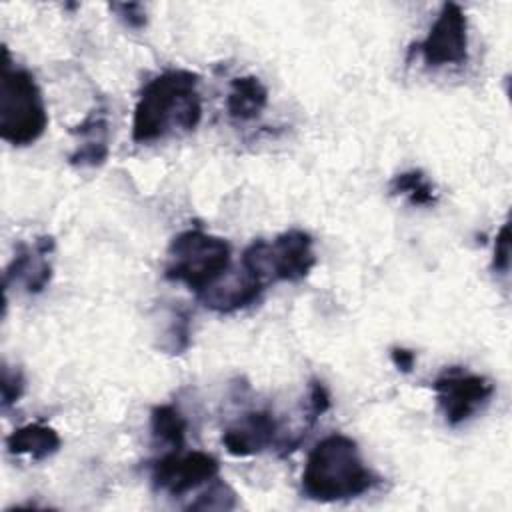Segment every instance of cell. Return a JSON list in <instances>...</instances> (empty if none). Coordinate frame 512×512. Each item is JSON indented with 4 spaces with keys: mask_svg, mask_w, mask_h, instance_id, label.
<instances>
[{
    "mask_svg": "<svg viewBox=\"0 0 512 512\" xmlns=\"http://www.w3.org/2000/svg\"><path fill=\"white\" fill-rule=\"evenodd\" d=\"M202 118L198 74L170 68L144 84L132 116V138L148 144L172 130L192 132Z\"/></svg>",
    "mask_w": 512,
    "mask_h": 512,
    "instance_id": "6da1fadb",
    "label": "cell"
},
{
    "mask_svg": "<svg viewBox=\"0 0 512 512\" xmlns=\"http://www.w3.org/2000/svg\"><path fill=\"white\" fill-rule=\"evenodd\" d=\"M376 484L378 476L364 464L356 440L346 434H330L316 442L302 472V492L316 502L350 500Z\"/></svg>",
    "mask_w": 512,
    "mask_h": 512,
    "instance_id": "7a4b0ae2",
    "label": "cell"
},
{
    "mask_svg": "<svg viewBox=\"0 0 512 512\" xmlns=\"http://www.w3.org/2000/svg\"><path fill=\"white\" fill-rule=\"evenodd\" d=\"M48 126V112L34 76L20 66H12L4 48L0 80V138L12 146H30Z\"/></svg>",
    "mask_w": 512,
    "mask_h": 512,
    "instance_id": "3957f363",
    "label": "cell"
},
{
    "mask_svg": "<svg viewBox=\"0 0 512 512\" xmlns=\"http://www.w3.org/2000/svg\"><path fill=\"white\" fill-rule=\"evenodd\" d=\"M230 244L200 228L176 234L168 246L164 276L202 294L230 270Z\"/></svg>",
    "mask_w": 512,
    "mask_h": 512,
    "instance_id": "277c9868",
    "label": "cell"
},
{
    "mask_svg": "<svg viewBox=\"0 0 512 512\" xmlns=\"http://www.w3.org/2000/svg\"><path fill=\"white\" fill-rule=\"evenodd\" d=\"M240 266L264 286L270 282L304 280L316 266L314 240L300 228L278 234L272 242L254 240L242 252Z\"/></svg>",
    "mask_w": 512,
    "mask_h": 512,
    "instance_id": "5b68a950",
    "label": "cell"
},
{
    "mask_svg": "<svg viewBox=\"0 0 512 512\" xmlns=\"http://www.w3.org/2000/svg\"><path fill=\"white\" fill-rule=\"evenodd\" d=\"M432 390L444 420L450 426H458L470 420L490 402L494 384L482 374L468 372L460 366H450L432 382Z\"/></svg>",
    "mask_w": 512,
    "mask_h": 512,
    "instance_id": "8992f818",
    "label": "cell"
},
{
    "mask_svg": "<svg viewBox=\"0 0 512 512\" xmlns=\"http://www.w3.org/2000/svg\"><path fill=\"white\" fill-rule=\"evenodd\" d=\"M220 464L212 454L172 450L150 466V482L158 492L184 496L194 488L218 478Z\"/></svg>",
    "mask_w": 512,
    "mask_h": 512,
    "instance_id": "52a82bcc",
    "label": "cell"
},
{
    "mask_svg": "<svg viewBox=\"0 0 512 512\" xmlns=\"http://www.w3.org/2000/svg\"><path fill=\"white\" fill-rule=\"evenodd\" d=\"M426 66H462L468 60V18L456 2L442 4L426 38L416 44Z\"/></svg>",
    "mask_w": 512,
    "mask_h": 512,
    "instance_id": "ba28073f",
    "label": "cell"
},
{
    "mask_svg": "<svg viewBox=\"0 0 512 512\" xmlns=\"http://www.w3.org/2000/svg\"><path fill=\"white\" fill-rule=\"evenodd\" d=\"M54 250L52 236H40L34 244H18V250L4 270V288L22 286L26 294H40L52 280L50 254Z\"/></svg>",
    "mask_w": 512,
    "mask_h": 512,
    "instance_id": "9c48e42d",
    "label": "cell"
},
{
    "mask_svg": "<svg viewBox=\"0 0 512 512\" xmlns=\"http://www.w3.org/2000/svg\"><path fill=\"white\" fill-rule=\"evenodd\" d=\"M280 424L268 410L244 412L222 432V444L228 454L246 458L266 450L278 436Z\"/></svg>",
    "mask_w": 512,
    "mask_h": 512,
    "instance_id": "30bf717a",
    "label": "cell"
},
{
    "mask_svg": "<svg viewBox=\"0 0 512 512\" xmlns=\"http://www.w3.org/2000/svg\"><path fill=\"white\" fill-rule=\"evenodd\" d=\"M266 286L256 280L242 266L238 272H226L220 280H216L210 288L198 294L200 302L218 314H232L254 304Z\"/></svg>",
    "mask_w": 512,
    "mask_h": 512,
    "instance_id": "8fae6325",
    "label": "cell"
},
{
    "mask_svg": "<svg viewBox=\"0 0 512 512\" xmlns=\"http://www.w3.org/2000/svg\"><path fill=\"white\" fill-rule=\"evenodd\" d=\"M78 138V146L68 156L72 166H102L110 152V128L104 106L90 110V114L70 130Z\"/></svg>",
    "mask_w": 512,
    "mask_h": 512,
    "instance_id": "7c38bea8",
    "label": "cell"
},
{
    "mask_svg": "<svg viewBox=\"0 0 512 512\" xmlns=\"http://www.w3.org/2000/svg\"><path fill=\"white\" fill-rule=\"evenodd\" d=\"M268 106V88L258 76L246 74L232 78L226 96V112L236 122L256 120Z\"/></svg>",
    "mask_w": 512,
    "mask_h": 512,
    "instance_id": "4fadbf2b",
    "label": "cell"
},
{
    "mask_svg": "<svg viewBox=\"0 0 512 512\" xmlns=\"http://www.w3.org/2000/svg\"><path fill=\"white\" fill-rule=\"evenodd\" d=\"M62 446L58 432L42 422H30L6 436V448L14 456H30L32 460H44L56 454Z\"/></svg>",
    "mask_w": 512,
    "mask_h": 512,
    "instance_id": "5bb4252c",
    "label": "cell"
},
{
    "mask_svg": "<svg viewBox=\"0 0 512 512\" xmlns=\"http://www.w3.org/2000/svg\"><path fill=\"white\" fill-rule=\"evenodd\" d=\"M388 190L392 196H402L408 204L430 208L438 204V188L432 184V180L422 170H404L396 176H392Z\"/></svg>",
    "mask_w": 512,
    "mask_h": 512,
    "instance_id": "9a60e30c",
    "label": "cell"
},
{
    "mask_svg": "<svg viewBox=\"0 0 512 512\" xmlns=\"http://www.w3.org/2000/svg\"><path fill=\"white\" fill-rule=\"evenodd\" d=\"M188 422L182 412L172 404H158L150 410V432L154 442L180 450L186 440Z\"/></svg>",
    "mask_w": 512,
    "mask_h": 512,
    "instance_id": "2e32d148",
    "label": "cell"
},
{
    "mask_svg": "<svg viewBox=\"0 0 512 512\" xmlns=\"http://www.w3.org/2000/svg\"><path fill=\"white\" fill-rule=\"evenodd\" d=\"M236 492L222 480L214 478L208 482V490L198 494V498L188 506L190 510H232L236 508Z\"/></svg>",
    "mask_w": 512,
    "mask_h": 512,
    "instance_id": "e0dca14e",
    "label": "cell"
},
{
    "mask_svg": "<svg viewBox=\"0 0 512 512\" xmlns=\"http://www.w3.org/2000/svg\"><path fill=\"white\" fill-rule=\"evenodd\" d=\"M190 346V324L182 314H174L162 336L160 348L168 354H182Z\"/></svg>",
    "mask_w": 512,
    "mask_h": 512,
    "instance_id": "ac0fdd59",
    "label": "cell"
},
{
    "mask_svg": "<svg viewBox=\"0 0 512 512\" xmlns=\"http://www.w3.org/2000/svg\"><path fill=\"white\" fill-rule=\"evenodd\" d=\"M0 392H2V408H10L16 404L24 392V376L20 368H12L6 362L2 364V378H0Z\"/></svg>",
    "mask_w": 512,
    "mask_h": 512,
    "instance_id": "d6986e66",
    "label": "cell"
},
{
    "mask_svg": "<svg viewBox=\"0 0 512 512\" xmlns=\"http://www.w3.org/2000/svg\"><path fill=\"white\" fill-rule=\"evenodd\" d=\"M330 408V392L320 380H310L306 400V426L310 428Z\"/></svg>",
    "mask_w": 512,
    "mask_h": 512,
    "instance_id": "ffe728a7",
    "label": "cell"
},
{
    "mask_svg": "<svg viewBox=\"0 0 512 512\" xmlns=\"http://www.w3.org/2000/svg\"><path fill=\"white\" fill-rule=\"evenodd\" d=\"M110 10L132 30H140L146 26V8L140 2H116L110 4Z\"/></svg>",
    "mask_w": 512,
    "mask_h": 512,
    "instance_id": "44dd1931",
    "label": "cell"
},
{
    "mask_svg": "<svg viewBox=\"0 0 512 512\" xmlns=\"http://www.w3.org/2000/svg\"><path fill=\"white\" fill-rule=\"evenodd\" d=\"M508 266H510V226H508V222H504L494 240L492 268L500 274H506Z\"/></svg>",
    "mask_w": 512,
    "mask_h": 512,
    "instance_id": "7402d4cb",
    "label": "cell"
},
{
    "mask_svg": "<svg viewBox=\"0 0 512 512\" xmlns=\"http://www.w3.org/2000/svg\"><path fill=\"white\" fill-rule=\"evenodd\" d=\"M390 360H392V364H394L400 372L408 374V372H412V368H414V364H416V354H414L410 348L394 346V348H390Z\"/></svg>",
    "mask_w": 512,
    "mask_h": 512,
    "instance_id": "603a6c76",
    "label": "cell"
}]
</instances>
